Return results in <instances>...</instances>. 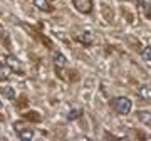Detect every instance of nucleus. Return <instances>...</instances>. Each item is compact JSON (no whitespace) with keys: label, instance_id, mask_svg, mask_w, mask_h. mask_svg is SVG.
<instances>
[{"label":"nucleus","instance_id":"39448f33","mask_svg":"<svg viewBox=\"0 0 151 141\" xmlns=\"http://www.w3.org/2000/svg\"><path fill=\"white\" fill-rule=\"evenodd\" d=\"M77 42H81V44H84V45H91L92 42H94V35H92L89 30H84V32H81V34H77Z\"/></svg>","mask_w":151,"mask_h":141},{"label":"nucleus","instance_id":"2eb2a0df","mask_svg":"<svg viewBox=\"0 0 151 141\" xmlns=\"http://www.w3.org/2000/svg\"><path fill=\"white\" fill-rule=\"evenodd\" d=\"M25 118H27V119L35 121V123H39V121H40V116H37V113H35V111H32V113H25Z\"/></svg>","mask_w":151,"mask_h":141},{"label":"nucleus","instance_id":"f8f14e48","mask_svg":"<svg viewBox=\"0 0 151 141\" xmlns=\"http://www.w3.org/2000/svg\"><path fill=\"white\" fill-rule=\"evenodd\" d=\"M81 116H82V109H72L67 114V121H76V119H79Z\"/></svg>","mask_w":151,"mask_h":141},{"label":"nucleus","instance_id":"f03ea898","mask_svg":"<svg viewBox=\"0 0 151 141\" xmlns=\"http://www.w3.org/2000/svg\"><path fill=\"white\" fill-rule=\"evenodd\" d=\"M14 128H15V133L20 140H32L34 135H35L32 126L27 124V123H24V121H15L14 123Z\"/></svg>","mask_w":151,"mask_h":141},{"label":"nucleus","instance_id":"f3484780","mask_svg":"<svg viewBox=\"0 0 151 141\" xmlns=\"http://www.w3.org/2000/svg\"><path fill=\"white\" fill-rule=\"evenodd\" d=\"M2 106H4V103H2V101H0V109H2Z\"/></svg>","mask_w":151,"mask_h":141},{"label":"nucleus","instance_id":"dca6fc26","mask_svg":"<svg viewBox=\"0 0 151 141\" xmlns=\"http://www.w3.org/2000/svg\"><path fill=\"white\" fill-rule=\"evenodd\" d=\"M4 34H5V30H4V27H2V25H0V39L4 37Z\"/></svg>","mask_w":151,"mask_h":141},{"label":"nucleus","instance_id":"ddd939ff","mask_svg":"<svg viewBox=\"0 0 151 141\" xmlns=\"http://www.w3.org/2000/svg\"><path fill=\"white\" fill-rule=\"evenodd\" d=\"M141 59L145 60L146 64H151V47H145L141 50Z\"/></svg>","mask_w":151,"mask_h":141},{"label":"nucleus","instance_id":"7ed1b4c3","mask_svg":"<svg viewBox=\"0 0 151 141\" xmlns=\"http://www.w3.org/2000/svg\"><path fill=\"white\" fill-rule=\"evenodd\" d=\"M5 65H7L10 70H14V72L24 74V65H22V62L17 59L15 55H12V54L7 55V57H5Z\"/></svg>","mask_w":151,"mask_h":141},{"label":"nucleus","instance_id":"9b49d317","mask_svg":"<svg viewBox=\"0 0 151 141\" xmlns=\"http://www.w3.org/2000/svg\"><path fill=\"white\" fill-rule=\"evenodd\" d=\"M138 119L143 124H151V113H148V111H139L138 113Z\"/></svg>","mask_w":151,"mask_h":141},{"label":"nucleus","instance_id":"1a4fd4ad","mask_svg":"<svg viewBox=\"0 0 151 141\" xmlns=\"http://www.w3.org/2000/svg\"><path fill=\"white\" fill-rule=\"evenodd\" d=\"M138 96L141 99H146V101H150L151 99V86L150 84H145V86H141L138 89Z\"/></svg>","mask_w":151,"mask_h":141},{"label":"nucleus","instance_id":"9d476101","mask_svg":"<svg viewBox=\"0 0 151 141\" xmlns=\"http://www.w3.org/2000/svg\"><path fill=\"white\" fill-rule=\"evenodd\" d=\"M138 7H141V10L151 19V0H138Z\"/></svg>","mask_w":151,"mask_h":141},{"label":"nucleus","instance_id":"20e7f679","mask_svg":"<svg viewBox=\"0 0 151 141\" xmlns=\"http://www.w3.org/2000/svg\"><path fill=\"white\" fill-rule=\"evenodd\" d=\"M72 4H74L76 10L81 12V14H91L92 12V0H72Z\"/></svg>","mask_w":151,"mask_h":141},{"label":"nucleus","instance_id":"423d86ee","mask_svg":"<svg viewBox=\"0 0 151 141\" xmlns=\"http://www.w3.org/2000/svg\"><path fill=\"white\" fill-rule=\"evenodd\" d=\"M52 60H54V65L57 67V69H62V67H65V64H67L65 55L60 54V52H54V55H52Z\"/></svg>","mask_w":151,"mask_h":141},{"label":"nucleus","instance_id":"4468645a","mask_svg":"<svg viewBox=\"0 0 151 141\" xmlns=\"http://www.w3.org/2000/svg\"><path fill=\"white\" fill-rule=\"evenodd\" d=\"M9 74H10V69L5 67V65H0V81H7Z\"/></svg>","mask_w":151,"mask_h":141},{"label":"nucleus","instance_id":"6e6552de","mask_svg":"<svg viewBox=\"0 0 151 141\" xmlns=\"http://www.w3.org/2000/svg\"><path fill=\"white\" fill-rule=\"evenodd\" d=\"M0 94L5 99H9V101H14V99H15V91H14V87H10V86H2L0 87Z\"/></svg>","mask_w":151,"mask_h":141},{"label":"nucleus","instance_id":"f257e3e1","mask_svg":"<svg viewBox=\"0 0 151 141\" xmlns=\"http://www.w3.org/2000/svg\"><path fill=\"white\" fill-rule=\"evenodd\" d=\"M111 106H113V109L118 114L126 116V114H129V111L133 109V101H131L129 98L121 96V98H114L113 101H111Z\"/></svg>","mask_w":151,"mask_h":141},{"label":"nucleus","instance_id":"0eeeda50","mask_svg":"<svg viewBox=\"0 0 151 141\" xmlns=\"http://www.w3.org/2000/svg\"><path fill=\"white\" fill-rule=\"evenodd\" d=\"M34 5L37 7L39 10H42V12H52L54 10L49 0H34Z\"/></svg>","mask_w":151,"mask_h":141}]
</instances>
